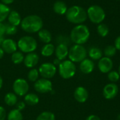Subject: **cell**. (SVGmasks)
<instances>
[{"label":"cell","mask_w":120,"mask_h":120,"mask_svg":"<svg viewBox=\"0 0 120 120\" xmlns=\"http://www.w3.org/2000/svg\"><path fill=\"white\" fill-rule=\"evenodd\" d=\"M43 20L37 15H30L25 17L20 23L22 30L27 33H36L43 27Z\"/></svg>","instance_id":"obj_1"},{"label":"cell","mask_w":120,"mask_h":120,"mask_svg":"<svg viewBox=\"0 0 120 120\" xmlns=\"http://www.w3.org/2000/svg\"><path fill=\"white\" fill-rule=\"evenodd\" d=\"M65 16L70 22L76 25L84 23L88 18L86 11L82 6L77 5L68 8Z\"/></svg>","instance_id":"obj_2"},{"label":"cell","mask_w":120,"mask_h":120,"mask_svg":"<svg viewBox=\"0 0 120 120\" xmlns=\"http://www.w3.org/2000/svg\"><path fill=\"white\" fill-rule=\"evenodd\" d=\"M90 37V31L85 25L80 24L76 25L71 30L70 38L71 41L75 44L82 45L85 44Z\"/></svg>","instance_id":"obj_3"},{"label":"cell","mask_w":120,"mask_h":120,"mask_svg":"<svg viewBox=\"0 0 120 120\" xmlns=\"http://www.w3.org/2000/svg\"><path fill=\"white\" fill-rule=\"evenodd\" d=\"M77 72V68L72 61L70 60H64L61 61L58 65V72L60 76L65 79H69L73 77Z\"/></svg>","instance_id":"obj_4"},{"label":"cell","mask_w":120,"mask_h":120,"mask_svg":"<svg viewBox=\"0 0 120 120\" xmlns=\"http://www.w3.org/2000/svg\"><path fill=\"white\" fill-rule=\"evenodd\" d=\"M17 46L21 52L29 53L34 52L37 49V42L36 39L31 36H24L19 39Z\"/></svg>","instance_id":"obj_5"},{"label":"cell","mask_w":120,"mask_h":120,"mask_svg":"<svg viewBox=\"0 0 120 120\" xmlns=\"http://www.w3.org/2000/svg\"><path fill=\"white\" fill-rule=\"evenodd\" d=\"M87 51L83 45L75 44L70 47L68 53L69 60L73 63H81L86 58Z\"/></svg>","instance_id":"obj_6"},{"label":"cell","mask_w":120,"mask_h":120,"mask_svg":"<svg viewBox=\"0 0 120 120\" xmlns=\"http://www.w3.org/2000/svg\"><path fill=\"white\" fill-rule=\"evenodd\" d=\"M87 17L91 22L95 24H100L105 18V13L103 8L98 5H92L86 11Z\"/></svg>","instance_id":"obj_7"},{"label":"cell","mask_w":120,"mask_h":120,"mask_svg":"<svg viewBox=\"0 0 120 120\" xmlns=\"http://www.w3.org/2000/svg\"><path fill=\"white\" fill-rule=\"evenodd\" d=\"M30 86L28 82L22 78L16 79L13 84V91L18 96H25L29 91Z\"/></svg>","instance_id":"obj_8"},{"label":"cell","mask_w":120,"mask_h":120,"mask_svg":"<svg viewBox=\"0 0 120 120\" xmlns=\"http://www.w3.org/2000/svg\"><path fill=\"white\" fill-rule=\"evenodd\" d=\"M38 70L42 78L50 79L56 75L57 68L51 63H44L39 66Z\"/></svg>","instance_id":"obj_9"},{"label":"cell","mask_w":120,"mask_h":120,"mask_svg":"<svg viewBox=\"0 0 120 120\" xmlns=\"http://www.w3.org/2000/svg\"><path fill=\"white\" fill-rule=\"evenodd\" d=\"M34 89L39 94L51 93L53 90V84L50 79L41 78L34 82Z\"/></svg>","instance_id":"obj_10"},{"label":"cell","mask_w":120,"mask_h":120,"mask_svg":"<svg viewBox=\"0 0 120 120\" xmlns=\"http://www.w3.org/2000/svg\"><path fill=\"white\" fill-rule=\"evenodd\" d=\"M119 92L118 86L115 83H109L106 84L103 90V94L105 99L112 100L115 98Z\"/></svg>","instance_id":"obj_11"},{"label":"cell","mask_w":120,"mask_h":120,"mask_svg":"<svg viewBox=\"0 0 120 120\" xmlns=\"http://www.w3.org/2000/svg\"><path fill=\"white\" fill-rule=\"evenodd\" d=\"M98 68L102 73L108 74L112 70L113 68V62L110 58H108L105 56L102 57L98 60Z\"/></svg>","instance_id":"obj_12"},{"label":"cell","mask_w":120,"mask_h":120,"mask_svg":"<svg viewBox=\"0 0 120 120\" xmlns=\"http://www.w3.org/2000/svg\"><path fill=\"white\" fill-rule=\"evenodd\" d=\"M39 61V57L37 53L34 52L27 53V55L24 58L23 63L25 66L27 68H34Z\"/></svg>","instance_id":"obj_13"},{"label":"cell","mask_w":120,"mask_h":120,"mask_svg":"<svg viewBox=\"0 0 120 120\" xmlns=\"http://www.w3.org/2000/svg\"><path fill=\"white\" fill-rule=\"evenodd\" d=\"M75 99L80 103H85L89 98V92L87 89L84 86H78L75 89L74 92Z\"/></svg>","instance_id":"obj_14"},{"label":"cell","mask_w":120,"mask_h":120,"mask_svg":"<svg viewBox=\"0 0 120 120\" xmlns=\"http://www.w3.org/2000/svg\"><path fill=\"white\" fill-rule=\"evenodd\" d=\"M1 47L4 50V53L8 54H12L17 51V43L12 39H5L3 41Z\"/></svg>","instance_id":"obj_15"},{"label":"cell","mask_w":120,"mask_h":120,"mask_svg":"<svg viewBox=\"0 0 120 120\" xmlns=\"http://www.w3.org/2000/svg\"><path fill=\"white\" fill-rule=\"evenodd\" d=\"M79 63V70L85 75L91 73L94 70V63L90 58H85Z\"/></svg>","instance_id":"obj_16"},{"label":"cell","mask_w":120,"mask_h":120,"mask_svg":"<svg viewBox=\"0 0 120 120\" xmlns=\"http://www.w3.org/2000/svg\"><path fill=\"white\" fill-rule=\"evenodd\" d=\"M69 49L68 46L63 44H58L55 49V55L56 58L59 59L60 60L63 61L65 60V58L68 56Z\"/></svg>","instance_id":"obj_17"},{"label":"cell","mask_w":120,"mask_h":120,"mask_svg":"<svg viewBox=\"0 0 120 120\" xmlns=\"http://www.w3.org/2000/svg\"><path fill=\"white\" fill-rule=\"evenodd\" d=\"M7 18H8L9 24L16 26V27L20 25L21 21H22L20 15L16 11H11Z\"/></svg>","instance_id":"obj_18"},{"label":"cell","mask_w":120,"mask_h":120,"mask_svg":"<svg viewBox=\"0 0 120 120\" xmlns=\"http://www.w3.org/2000/svg\"><path fill=\"white\" fill-rule=\"evenodd\" d=\"M53 11L58 15H65L68 11L66 4L63 1H56L53 6Z\"/></svg>","instance_id":"obj_19"},{"label":"cell","mask_w":120,"mask_h":120,"mask_svg":"<svg viewBox=\"0 0 120 120\" xmlns=\"http://www.w3.org/2000/svg\"><path fill=\"white\" fill-rule=\"evenodd\" d=\"M24 102L28 105H36L39 102V98L36 94L27 93L24 97Z\"/></svg>","instance_id":"obj_20"},{"label":"cell","mask_w":120,"mask_h":120,"mask_svg":"<svg viewBox=\"0 0 120 120\" xmlns=\"http://www.w3.org/2000/svg\"><path fill=\"white\" fill-rule=\"evenodd\" d=\"M103 53L101 49L95 46L90 48L88 51V55L92 60H99L103 57Z\"/></svg>","instance_id":"obj_21"},{"label":"cell","mask_w":120,"mask_h":120,"mask_svg":"<svg viewBox=\"0 0 120 120\" xmlns=\"http://www.w3.org/2000/svg\"><path fill=\"white\" fill-rule=\"evenodd\" d=\"M38 37L41 41L44 44H49L52 39V35L51 32L46 29H41L38 32Z\"/></svg>","instance_id":"obj_22"},{"label":"cell","mask_w":120,"mask_h":120,"mask_svg":"<svg viewBox=\"0 0 120 120\" xmlns=\"http://www.w3.org/2000/svg\"><path fill=\"white\" fill-rule=\"evenodd\" d=\"M56 47L53 44H45L41 50V54L44 57H50L55 53Z\"/></svg>","instance_id":"obj_23"},{"label":"cell","mask_w":120,"mask_h":120,"mask_svg":"<svg viewBox=\"0 0 120 120\" xmlns=\"http://www.w3.org/2000/svg\"><path fill=\"white\" fill-rule=\"evenodd\" d=\"M4 102L8 106H14L18 102V96L13 92H8L4 96Z\"/></svg>","instance_id":"obj_24"},{"label":"cell","mask_w":120,"mask_h":120,"mask_svg":"<svg viewBox=\"0 0 120 120\" xmlns=\"http://www.w3.org/2000/svg\"><path fill=\"white\" fill-rule=\"evenodd\" d=\"M7 120H23L22 112L18 109H13L7 114Z\"/></svg>","instance_id":"obj_25"},{"label":"cell","mask_w":120,"mask_h":120,"mask_svg":"<svg viewBox=\"0 0 120 120\" xmlns=\"http://www.w3.org/2000/svg\"><path fill=\"white\" fill-rule=\"evenodd\" d=\"M10 11L11 9L7 5L0 3V22H3L8 18Z\"/></svg>","instance_id":"obj_26"},{"label":"cell","mask_w":120,"mask_h":120,"mask_svg":"<svg viewBox=\"0 0 120 120\" xmlns=\"http://www.w3.org/2000/svg\"><path fill=\"white\" fill-rule=\"evenodd\" d=\"M24 58L25 56L23 55V53L20 51H16L11 54V61L15 65H19L22 63L24 60Z\"/></svg>","instance_id":"obj_27"},{"label":"cell","mask_w":120,"mask_h":120,"mask_svg":"<svg viewBox=\"0 0 120 120\" xmlns=\"http://www.w3.org/2000/svg\"><path fill=\"white\" fill-rule=\"evenodd\" d=\"M39 76L40 75H39V70L36 68H32L28 72L27 77L30 82L34 83L36 81H37L39 79Z\"/></svg>","instance_id":"obj_28"},{"label":"cell","mask_w":120,"mask_h":120,"mask_svg":"<svg viewBox=\"0 0 120 120\" xmlns=\"http://www.w3.org/2000/svg\"><path fill=\"white\" fill-rule=\"evenodd\" d=\"M109 32H110L109 27L106 24H104V23L98 24L97 27V32L101 37H105L109 34Z\"/></svg>","instance_id":"obj_29"},{"label":"cell","mask_w":120,"mask_h":120,"mask_svg":"<svg viewBox=\"0 0 120 120\" xmlns=\"http://www.w3.org/2000/svg\"><path fill=\"white\" fill-rule=\"evenodd\" d=\"M36 120H56V117L50 111H44L37 116Z\"/></svg>","instance_id":"obj_30"},{"label":"cell","mask_w":120,"mask_h":120,"mask_svg":"<svg viewBox=\"0 0 120 120\" xmlns=\"http://www.w3.org/2000/svg\"><path fill=\"white\" fill-rule=\"evenodd\" d=\"M117 49L115 48V46L113 45H109L108 46H106L104 49V55L105 57L108 58H112L114 56H115L116 53H117Z\"/></svg>","instance_id":"obj_31"},{"label":"cell","mask_w":120,"mask_h":120,"mask_svg":"<svg viewBox=\"0 0 120 120\" xmlns=\"http://www.w3.org/2000/svg\"><path fill=\"white\" fill-rule=\"evenodd\" d=\"M120 78V73L115 70H111L110 72L108 73V79L112 83H116L119 81Z\"/></svg>","instance_id":"obj_32"},{"label":"cell","mask_w":120,"mask_h":120,"mask_svg":"<svg viewBox=\"0 0 120 120\" xmlns=\"http://www.w3.org/2000/svg\"><path fill=\"white\" fill-rule=\"evenodd\" d=\"M70 41H71L70 38H69L65 35H59L56 39V41L58 44H65L67 46L69 45Z\"/></svg>","instance_id":"obj_33"},{"label":"cell","mask_w":120,"mask_h":120,"mask_svg":"<svg viewBox=\"0 0 120 120\" xmlns=\"http://www.w3.org/2000/svg\"><path fill=\"white\" fill-rule=\"evenodd\" d=\"M6 34L8 35H14L17 31V27L12 25L11 24H6Z\"/></svg>","instance_id":"obj_34"},{"label":"cell","mask_w":120,"mask_h":120,"mask_svg":"<svg viewBox=\"0 0 120 120\" xmlns=\"http://www.w3.org/2000/svg\"><path fill=\"white\" fill-rule=\"evenodd\" d=\"M7 117L6 109L3 106H0V120H5Z\"/></svg>","instance_id":"obj_35"},{"label":"cell","mask_w":120,"mask_h":120,"mask_svg":"<svg viewBox=\"0 0 120 120\" xmlns=\"http://www.w3.org/2000/svg\"><path fill=\"white\" fill-rule=\"evenodd\" d=\"M15 106H16V109H18L20 111H22L25 108L26 104H25V103L24 101H19V102L17 103Z\"/></svg>","instance_id":"obj_36"},{"label":"cell","mask_w":120,"mask_h":120,"mask_svg":"<svg viewBox=\"0 0 120 120\" xmlns=\"http://www.w3.org/2000/svg\"><path fill=\"white\" fill-rule=\"evenodd\" d=\"M6 25L0 22V36H4L6 34Z\"/></svg>","instance_id":"obj_37"},{"label":"cell","mask_w":120,"mask_h":120,"mask_svg":"<svg viewBox=\"0 0 120 120\" xmlns=\"http://www.w3.org/2000/svg\"><path fill=\"white\" fill-rule=\"evenodd\" d=\"M115 46L117 49V50L120 51V36L116 38L115 41Z\"/></svg>","instance_id":"obj_38"},{"label":"cell","mask_w":120,"mask_h":120,"mask_svg":"<svg viewBox=\"0 0 120 120\" xmlns=\"http://www.w3.org/2000/svg\"><path fill=\"white\" fill-rule=\"evenodd\" d=\"M86 120H101V118L96 115H90L86 117Z\"/></svg>","instance_id":"obj_39"},{"label":"cell","mask_w":120,"mask_h":120,"mask_svg":"<svg viewBox=\"0 0 120 120\" xmlns=\"http://www.w3.org/2000/svg\"><path fill=\"white\" fill-rule=\"evenodd\" d=\"M1 1L2 4H4L5 5H8V4H12L14 1V0H1Z\"/></svg>","instance_id":"obj_40"},{"label":"cell","mask_w":120,"mask_h":120,"mask_svg":"<svg viewBox=\"0 0 120 120\" xmlns=\"http://www.w3.org/2000/svg\"><path fill=\"white\" fill-rule=\"evenodd\" d=\"M60 63H61V60H59V59H58V58H55V59L53 60V64L57 67V66H58V65L60 64Z\"/></svg>","instance_id":"obj_41"},{"label":"cell","mask_w":120,"mask_h":120,"mask_svg":"<svg viewBox=\"0 0 120 120\" xmlns=\"http://www.w3.org/2000/svg\"><path fill=\"white\" fill-rule=\"evenodd\" d=\"M4 55V50L2 49V48L0 46V60L3 58Z\"/></svg>","instance_id":"obj_42"},{"label":"cell","mask_w":120,"mask_h":120,"mask_svg":"<svg viewBox=\"0 0 120 120\" xmlns=\"http://www.w3.org/2000/svg\"><path fill=\"white\" fill-rule=\"evenodd\" d=\"M3 84H4V81H3V79H2L1 76L0 75V89L2 88V86H3Z\"/></svg>","instance_id":"obj_43"},{"label":"cell","mask_w":120,"mask_h":120,"mask_svg":"<svg viewBox=\"0 0 120 120\" xmlns=\"http://www.w3.org/2000/svg\"><path fill=\"white\" fill-rule=\"evenodd\" d=\"M4 36H0V46H1V44H2V43H3V41H4Z\"/></svg>","instance_id":"obj_44"},{"label":"cell","mask_w":120,"mask_h":120,"mask_svg":"<svg viewBox=\"0 0 120 120\" xmlns=\"http://www.w3.org/2000/svg\"><path fill=\"white\" fill-rule=\"evenodd\" d=\"M118 72L120 73V65L119 66V69H118Z\"/></svg>","instance_id":"obj_45"},{"label":"cell","mask_w":120,"mask_h":120,"mask_svg":"<svg viewBox=\"0 0 120 120\" xmlns=\"http://www.w3.org/2000/svg\"><path fill=\"white\" fill-rule=\"evenodd\" d=\"M117 119H118V120H120V114L118 115V117H117Z\"/></svg>","instance_id":"obj_46"},{"label":"cell","mask_w":120,"mask_h":120,"mask_svg":"<svg viewBox=\"0 0 120 120\" xmlns=\"http://www.w3.org/2000/svg\"><path fill=\"white\" fill-rule=\"evenodd\" d=\"M118 1H120V0H118Z\"/></svg>","instance_id":"obj_47"}]
</instances>
